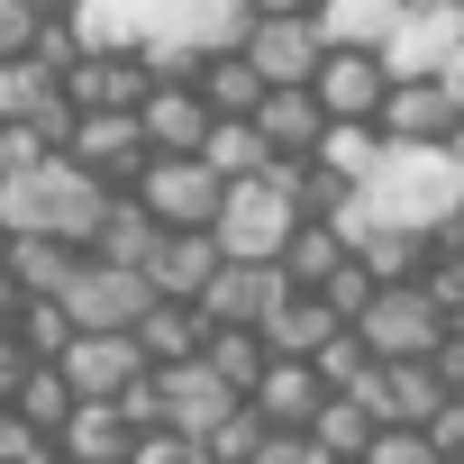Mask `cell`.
Listing matches in <instances>:
<instances>
[{
	"mask_svg": "<svg viewBox=\"0 0 464 464\" xmlns=\"http://www.w3.org/2000/svg\"><path fill=\"white\" fill-rule=\"evenodd\" d=\"M110 209V182L73 164L64 146H37L19 173H0V237H92V218Z\"/></svg>",
	"mask_w": 464,
	"mask_h": 464,
	"instance_id": "1",
	"label": "cell"
},
{
	"mask_svg": "<svg viewBox=\"0 0 464 464\" xmlns=\"http://www.w3.org/2000/svg\"><path fill=\"white\" fill-rule=\"evenodd\" d=\"M355 200H364V218H392V227H428L464 200V164L437 146V137H382V155L355 173Z\"/></svg>",
	"mask_w": 464,
	"mask_h": 464,
	"instance_id": "2",
	"label": "cell"
},
{
	"mask_svg": "<svg viewBox=\"0 0 464 464\" xmlns=\"http://www.w3.org/2000/svg\"><path fill=\"white\" fill-rule=\"evenodd\" d=\"M346 328L364 337V355H382V364H392V355H428V346L446 337V310H437V301H428V283L410 274V283H373V301H364Z\"/></svg>",
	"mask_w": 464,
	"mask_h": 464,
	"instance_id": "3",
	"label": "cell"
},
{
	"mask_svg": "<svg viewBox=\"0 0 464 464\" xmlns=\"http://www.w3.org/2000/svg\"><path fill=\"white\" fill-rule=\"evenodd\" d=\"M55 301H64V319H73V328H128L155 292H146V274H137V265H110V256L73 246V265H64Z\"/></svg>",
	"mask_w": 464,
	"mask_h": 464,
	"instance_id": "4",
	"label": "cell"
},
{
	"mask_svg": "<svg viewBox=\"0 0 464 464\" xmlns=\"http://www.w3.org/2000/svg\"><path fill=\"white\" fill-rule=\"evenodd\" d=\"M128 191L146 200V218H155V227H209L227 182H218L200 155H146V164L128 173Z\"/></svg>",
	"mask_w": 464,
	"mask_h": 464,
	"instance_id": "5",
	"label": "cell"
},
{
	"mask_svg": "<svg viewBox=\"0 0 464 464\" xmlns=\"http://www.w3.org/2000/svg\"><path fill=\"white\" fill-rule=\"evenodd\" d=\"M237 55H246L265 82H310V73H319V55H328V37H319V19H310V10H246Z\"/></svg>",
	"mask_w": 464,
	"mask_h": 464,
	"instance_id": "6",
	"label": "cell"
},
{
	"mask_svg": "<svg viewBox=\"0 0 464 464\" xmlns=\"http://www.w3.org/2000/svg\"><path fill=\"white\" fill-rule=\"evenodd\" d=\"M292 292V274L274 256H218V274L200 283V319L209 328H265V310Z\"/></svg>",
	"mask_w": 464,
	"mask_h": 464,
	"instance_id": "7",
	"label": "cell"
},
{
	"mask_svg": "<svg viewBox=\"0 0 464 464\" xmlns=\"http://www.w3.org/2000/svg\"><path fill=\"white\" fill-rule=\"evenodd\" d=\"M455 37H464V10H455V0H401L373 55H382V73H437Z\"/></svg>",
	"mask_w": 464,
	"mask_h": 464,
	"instance_id": "8",
	"label": "cell"
},
{
	"mask_svg": "<svg viewBox=\"0 0 464 464\" xmlns=\"http://www.w3.org/2000/svg\"><path fill=\"white\" fill-rule=\"evenodd\" d=\"M155 401H164V428H182V437H200L218 410H237L246 392L227 382L209 355H173V364H155Z\"/></svg>",
	"mask_w": 464,
	"mask_h": 464,
	"instance_id": "9",
	"label": "cell"
},
{
	"mask_svg": "<svg viewBox=\"0 0 464 464\" xmlns=\"http://www.w3.org/2000/svg\"><path fill=\"white\" fill-rule=\"evenodd\" d=\"M55 373L73 382V401H110L128 373H146V346L128 328H73L64 355H55Z\"/></svg>",
	"mask_w": 464,
	"mask_h": 464,
	"instance_id": "10",
	"label": "cell"
},
{
	"mask_svg": "<svg viewBox=\"0 0 464 464\" xmlns=\"http://www.w3.org/2000/svg\"><path fill=\"white\" fill-rule=\"evenodd\" d=\"M64 155L73 164H92L101 182H128L155 146H146V128H137V110H73V128H64Z\"/></svg>",
	"mask_w": 464,
	"mask_h": 464,
	"instance_id": "11",
	"label": "cell"
},
{
	"mask_svg": "<svg viewBox=\"0 0 464 464\" xmlns=\"http://www.w3.org/2000/svg\"><path fill=\"white\" fill-rule=\"evenodd\" d=\"M55 82H64V101H73V110H137V92H146L155 73H146L128 46H82Z\"/></svg>",
	"mask_w": 464,
	"mask_h": 464,
	"instance_id": "12",
	"label": "cell"
},
{
	"mask_svg": "<svg viewBox=\"0 0 464 464\" xmlns=\"http://www.w3.org/2000/svg\"><path fill=\"white\" fill-rule=\"evenodd\" d=\"M382 55L373 46H328L319 55V73H310V92H319V110L328 119H373V101H382Z\"/></svg>",
	"mask_w": 464,
	"mask_h": 464,
	"instance_id": "13",
	"label": "cell"
},
{
	"mask_svg": "<svg viewBox=\"0 0 464 464\" xmlns=\"http://www.w3.org/2000/svg\"><path fill=\"white\" fill-rule=\"evenodd\" d=\"M209 274H218V237L209 227H164L155 256H146V292L155 301H200Z\"/></svg>",
	"mask_w": 464,
	"mask_h": 464,
	"instance_id": "14",
	"label": "cell"
},
{
	"mask_svg": "<svg viewBox=\"0 0 464 464\" xmlns=\"http://www.w3.org/2000/svg\"><path fill=\"white\" fill-rule=\"evenodd\" d=\"M246 401H256L265 428H310V410L328 401V382L310 373V355H265V373L246 382Z\"/></svg>",
	"mask_w": 464,
	"mask_h": 464,
	"instance_id": "15",
	"label": "cell"
},
{
	"mask_svg": "<svg viewBox=\"0 0 464 464\" xmlns=\"http://www.w3.org/2000/svg\"><path fill=\"white\" fill-rule=\"evenodd\" d=\"M246 119L265 128V146H274V155H310V146H319V128H328V110H319V92H310V82H265Z\"/></svg>",
	"mask_w": 464,
	"mask_h": 464,
	"instance_id": "16",
	"label": "cell"
},
{
	"mask_svg": "<svg viewBox=\"0 0 464 464\" xmlns=\"http://www.w3.org/2000/svg\"><path fill=\"white\" fill-rule=\"evenodd\" d=\"M55 446H64V464H128L137 419H128L119 401H73L64 428H55Z\"/></svg>",
	"mask_w": 464,
	"mask_h": 464,
	"instance_id": "17",
	"label": "cell"
},
{
	"mask_svg": "<svg viewBox=\"0 0 464 464\" xmlns=\"http://www.w3.org/2000/svg\"><path fill=\"white\" fill-rule=\"evenodd\" d=\"M128 337L146 346V364H173V355H200L209 319H200V301H146V310L128 319Z\"/></svg>",
	"mask_w": 464,
	"mask_h": 464,
	"instance_id": "18",
	"label": "cell"
},
{
	"mask_svg": "<svg viewBox=\"0 0 464 464\" xmlns=\"http://www.w3.org/2000/svg\"><path fill=\"white\" fill-rule=\"evenodd\" d=\"M155 237H164V227L146 218V200H137V191H128V200L110 191V209L92 218V237H82V246H92V256H110V265H137V274H146V256H155Z\"/></svg>",
	"mask_w": 464,
	"mask_h": 464,
	"instance_id": "19",
	"label": "cell"
},
{
	"mask_svg": "<svg viewBox=\"0 0 464 464\" xmlns=\"http://www.w3.org/2000/svg\"><path fill=\"white\" fill-rule=\"evenodd\" d=\"M328 328H346V319H337V310H328L319 292H283V301L265 310V328H256V337H265L274 355H310V346H319Z\"/></svg>",
	"mask_w": 464,
	"mask_h": 464,
	"instance_id": "20",
	"label": "cell"
},
{
	"mask_svg": "<svg viewBox=\"0 0 464 464\" xmlns=\"http://www.w3.org/2000/svg\"><path fill=\"white\" fill-rule=\"evenodd\" d=\"M373 428H382V419H373V410H364L355 392H328V401L310 410V437H319V455H328V464L364 455V437H373Z\"/></svg>",
	"mask_w": 464,
	"mask_h": 464,
	"instance_id": "21",
	"label": "cell"
},
{
	"mask_svg": "<svg viewBox=\"0 0 464 464\" xmlns=\"http://www.w3.org/2000/svg\"><path fill=\"white\" fill-rule=\"evenodd\" d=\"M373 155H382V128H373V119H328V128H319V146H310V164H319V173H337V182H355Z\"/></svg>",
	"mask_w": 464,
	"mask_h": 464,
	"instance_id": "22",
	"label": "cell"
},
{
	"mask_svg": "<svg viewBox=\"0 0 464 464\" xmlns=\"http://www.w3.org/2000/svg\"><path fill=\"white\" fill-rule=\"evenodd\" d=\"M392 10H401V0H319V37L328 46H382V28H392Z\"/></svg>",
	"mask_w": 464,
	"mask_h": 464,
	"instance_id": "23",
	"label": "cell"
},
{
	"mask_svg": "<svg viewBox=\"0 0 464 464\" xmlns=\"http://www.w3.org/2000/svg\"><path fill=\"white\" fill-rule=\"evenodd\" d=\"M10 410H19L37 437H55V428H64V410H73V382H64L55 364H28V373H19V392H10Z\"/></svg>",
	"mask_w": 464,
	"mask_h": 464,
	"instance_id": "24",
	"label": "cell"
},
{
	"mask_svg": "<svg viewBox=\"0 0 464 464\" xmlns=\"http://www.w3.org/2000/svg\"><path fill=\"white\" fill-rule=\"evenodd\" d=\"M200 355H209V364H218L227 382H237V392H246V382L265 373V355H274V346H265L256 328H209V337H200Z\"/></svg>",
	"mask_w": 464,
	"mask_h": 464,
	"instance_id": "25",
	"label": "cell"
},
{
	"mask_svg": "<svg viewBox=\"0 0 464 464\" xmlns=\"http://www.w3.org/2000/svg\"><path fill=\"white\" fill-rule=\"evenodd\" d=\"M355 464H437V446H428V428H410V419H382L373 437H364V455Z\"/></svg>",
	"mask_w": 464,
	"mask_h": 464,
	"instance_id": "26",
	"label": "cell"
},
{
	"mask_svg": "<svg viewBox=\"0 0 464 464\" xmlns=\"http://www.w3.org/2000/svg\"><path fill=\"white\" fill-rule=\"evenodd\" d=\"M419 283H428V301H437L446 319H464V256H437V246H428V265H419Z\"/></svg>",
	"mask_w": 464,
	"mask_h": 464,
	"instance_id": "27",
	"label": "cell"
},
{
	"mask_svg": "<svg viewBox=\"0 0 464 464\" xmlns=\"http://www.w3.org/2000/svg\"><path fill=\"white\" fill-rule=\"evenodd\" d=\"M246 464H328V455H319V437H310V428H265Z\"/></svg>",
	"mask_w": 464,
	"mask_h": 464,
	"instance_id": "28",
	"label": "cell"
},
{
	"mask_svg": "<svg viewBox=\"0 0 464 464\" xmlns=\"http://www.w3.org/2000/svg\"><path fill=\"white\" fill-rule=\"evenodd\" d=\"M319 301H328V310H337V319H355V310H364V301H373V274H364V265H355V256H346V265H337V274H328V283H319Z\"/></svg>",
	"mask_w": 464,
	"mask_h": 464,
	"instance_id": "29",
	"label": "cell"
},
{
	"mask_svg": "<svg viewBox=\"0 0 464 464\" xmlns=\"http://www.w3.org/2000/svg\"><path fill=\"white\" fill-rule=\"evenodd\" d=\"M128 464H200V446H191L182 428H137V446H128Z\"/></svg>",
	"mask_w": 464,
	"mask_h": 464,
	"instance_id": "30",
	"label": "cell"
},
{
	"mask_svg": "<svg viewBox=\"0 0 464 464\" xmlns=\"http://www.w3.org/2000/svg\"><path fill=\"white\" fill-rule=\"evenodd\" d=\"M428 446H437V455H464V392H446V401H437V419H428Z\"/></svg>",
	"mask_w": 464,
	"mask_h": 464,
	"instance_id": "31",
	"label": "cell"
},
{
	"mask_svg": "<svg viewBox=\"0 0 464 464\" xmlns=\"http://www.w3.org/2000/svg\"><path fill=\"white\" fill-rule=\"evenodd\" d=\"M37 37V0H0V55H19Z\"/></svg>",
	"mask_w": 464,
	"mask_h": 464,
	"instance_id": "32",
	"label": "cell"
},
{
	"mask_svg": "<svg viewBox=\"0 0 464 464\" xmlns=\"http://www.w3.org/2000/svg\"><path fill=\"white\" fill-rule=\"evenodd\" d=\"M428 364L446 373V392H464V319H446V337L428 346Z\"/></svg>",
	"mask_w": 464,
	"mask_h": 464,
	"instance_id": "33",
	"label": "cell"
},
{
	"mask_svg": "<svg viewBox=\"0 0 464 464\" xmlns=\"http://www.w3.org/2000/svg\"><path fill=\"white\" fill-rule=\"evenodd\" d=\"M28 437H37V428H28V419H19V410H10V401H0V464H10V455H19V446H28Z\"/></svg>",
	"mask_w": 464,
	"mask_h": 464,
	"instance_id": "34",
	"label": "cell"
},
{
	"mask_svg": "<svg viewBox=\"0 0 464 464\" xmlns=\"http://www.w3.org/2000/svg\"><path fill=\"white\" fill-rule=\"evenodd\" d=\"M437 82H446V101H455V110H464V37H455V46H446V64H437Z\"/></svg>",
	"mask_w": 464,
	"mask_h": 464,
	"instance_id": "35",
	"label": "cell"
},
{
	"mask_svg": "<svg viewBox=\"0 0 464 464\" xmlns=\"http://www.w3.org/2000/svg\"><path fill=\"white\" fill-rule=\"evenodd\" d=\"M246 10H319V0H246Z\"/></svg>",
	"mask_w": 464,
	"mask_h": 464,
	"instance_id": "36",
	"label": "cell"
},
{
	"mask_svg": "<svg viewBox=\"0 0 464 464\" xmlns=\"http://www.w3.org/2000/svg\"><path fill=\"white\" fill-rule=\"evenodd\" d=\"M55 10H73V0H37V19H55Z\"/></svg>",
	"mask_w": 464,
	"mask_h": 464,
	"instance_id": "37",
	"label": "cell"
},
{
	"mask_svg": "<svg viewBox=\"0 0 464 464\" xmlns=\"http://www.w3.org/2000/svg\"><path fill=\"white\" fill-rule=\"evenodd\" d=\"M346 464H355V455H346Z\"/></svg>",
	"mask_w": 464,
	"mask_h": 464,
	"instance_id": "38",
	"label": "cell"
}]
</instances>
